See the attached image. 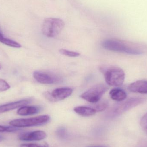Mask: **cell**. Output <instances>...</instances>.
<instances>
[{
	"label": "cell",
	"instance_id": "obj_1",
	"mask_svg": "<svg viewBox=\"0 0 147 147\" xmlns=\"http://www.w3.org/2000/svg\"><path fill=\"white\" fill-rule=\"evenodd\" d=\"M102 45L109 51L133 55H140L142 51L133 45L125 41L115 39H109L104 40Z\"/></svg>",
	"mask_w": 147,
	"mask_h": 147
},
{
	"label": "cell",
	"instance_id": "obj_2",
	"mask_svg": "<svg viewBox=\"0 0 147 147\" xmlns=\"http://www.w3.org/2000/svg\"><path fill=\"white\" fill-rule=\"evenodd\" d=\"M147 98L142 97H134L116 104L111 108L108 115L110 117L119 116L131 109L142 104L147 101Z\"/></svg>",
	"mask_w": 147,
	"mask_h": 147
},
{
	"label": "cell",
	"instance_id": "obj_3",
	"mask_svg": "<svg viewBox=\"0 0 147 147\" xmlns=\"http://www.w3.org/2000/svg\"><path fill=\"white\" fill-rule=\"evenodd\" d=\"M100 70L103 73L105 81L109 85L119 86L123 84L125 74L124 71L121 68L117 67H102Z\"/></svg>",
	"mask_w": 147,
	"mask_h": 147
},
{
	"label": "cell",
	"instance_id": "obj_4",
	"mask_svg": "<svg viewBox=\"0 0 147 147\" xmlns=\"http://www.w3.org/2000/svg\"><path fill=\"white\" fill-rule=\"evenodd\" d=\"M65 25L64 22L59 18H46L42 25V33L46 37L53 38L61 32Z\"/></svg>",
	"mask_w": 147,
	"mask_h": 147
},
{
	"label": "cell",
	"instance_id": "obj_5",
	"mask_svg": "<svg viewBox=\"0 0 147 147\" xmlns=\"http://www.w3.org/2000/svg\"><path fill=\"white\" fill-rule=\"evenodd\" d=\"M50 119L49 116L45 115L31 118L15 119L11 121L9 123L16 127H29L44 125L47 123Z\"/></svg>",
	"mask_w": 147,
	"mask_h": 147
},
{
	"label": "cell",
	"instance_id": "obj_6",
	"mask_svg": "<svg viewBox=\"0 0 147 147\" xmlns=\"http://www.w3.org/2000/svg\"><path fill=\"white\" fill-rule=\"evenodd\" d=\"M108 86L104 84L96 85L85 92L80 96L81 98L92 103L100 101L105 93L108 90Z\"/></svg>",
	"mask_w": 147,
	"mask_h": 147
},
{
	"label": "cell",
	"instance_id": "obj_7",
	"mask_svg": "<svg viewBox=\"0 0 147 147\" xmlns=\"http://www.w3.org/2000/svg\"><path fill=\"white\" fill-rule=\"evenodd\" d=\"M33 77L38 82L42 84H58L63 81L62 78L59 76L48 72L35 71L34 72Z\"/></svg>",
	"mask_w": 147,
	"mask_h": 147
},
{
	"label": "cell",
	"instance_id": "obj_8",
	"mask_svg": "<svg viewBox=\"0 0 147 147\" xmlns=\"http://www.w3.org/2000/svg\"><path fill=\"white\" fill-rule=\"evenodd\" d=\"M47 137L45 132L43 131H33L22 133L18 136V139L22 141H34L44 140Z\"/></svg>",
	"mask_w": 147,
	"mask_h": 147
},
{
	"label": "cell",
	"instance_id": "obj_9",
	"mask_svg": "<svg viewBox=\"0 0 147 147\" xmlns=\"http://www.w3.org/2000/svg\"><path fill=\"white\" fill-rule=\"evenodd\" d=\"M30 99H24L17 102H13L9 103L6 104L2 105H0V114L15 109L20 108L22 106H26L31 102Z\"/></svg>",
	"mask_w": 147,
	"mask_h": 147
},
{
	"label": "cell",
	"instance_id": "obj_10",
	"mask_svg": "<svg viewBox=\"0 0 147 147\" xmlns=\"http://www.w3.org/2000/svg\"><path fill=\"white\" fill-rule=\"evenodd\" d=\"M73 92V90L69 87L57 88L52 92V96L56 102L63 100L69 96Z\"/></svg>",
	"mask_w": 147,
	"mask_h": 147
},
{
	"label": "cell",
	"instance_id": "obj_11",
	"mask_svg": "<svg viewBox=\"0 0 147 147\" xmlns=\"http://www.w3.org/2000/svg\"><path fill=\"white\" fill-rule=\"evenodd\" d=\"M128 90L134 93L147 94V80H137L129 86Z\"/></svg>",
	"mask_w": 147,
	"mask_h": 147
},
{
	"label": "cell",
	"instance_id": "obj_12",
	"mask_svg": "<svg viewBox=\"0 0 147 147\" xmlns=\"http://www.w3.org/2000/svg\"><path fill=\"white\" fill-rule=\"evenodd\" d=\"M109 95L111 99L118 102L124 101L127 97L126 92L120 88L112 89L110 92Z\"/></svg>",
	"mask_w": 147,
	"mask_h": 147
},
{
	"label": "cell",
	"instance_id": "obj_13",
	"mask_svg": "<svg viewBox=\"0 0 147 147\" xmlns=\"http://www.w3.org/2000/svg\"><path fill=\"white\" fill-rule=\"evenodd\" d=\"M40 111V109L37 106H24L19 108L17 113L19 115H30L38 114Z\"/></svg>",
	"mask_w": 147,
	"mask_h": 147
},
{
	"label": "cell",
	"instance_id": "obj_14",
	"mask_svg": "<svg viewBox=\"0 0 147 147\" xmlns=\"http://www.w3.org/2000/svg\"><path fill=\"white\" fill-rule=\"evenodd\" d=\"M77 114L83 117H90L94 115L96 111L93 108L87 106H77L74 109Z\"/></svg>",
	"mask_w": 147,
	"mask_h": 147
},
{
	"label": "cell",
	"instance_id": "obj_15",
	"mask_svg": "<svg viewBox=\"0 0 147 147\" xmlns=\"http://www.w3.org/2000/svg\"><path fill=\"white\" fill-rule=\"evenodd\" d=\"M0 42L6 45L15 47V48H20L21 47V45L17 42L12 40L4 38L2 34L1 33V31H0Z\"/></svg>",
	"mask_w": 147,
	"mask_h": 147
},
{
	"label": "cell",
	"instance_id": "obj_16",
	"mask_svg": "<svg viewBox=\"0 0 147 147\" xmlns=\"http://www.w3.org/2000/svg\"><path fill=\"white\" fill-rule=\"evenodd\" d=\"M95 103L93 108L96 110V112H100V111H104L105 110L109 105V102L105 100Z\"/></svg>",
	"mask_w": 147,
	"mask_h": 147
},
{
	"label": "cell",
	"instance_id": "obj_17",
	"mask_svg": "<svg viewBox=\"0 0 147 147\" xmlns=\"http://www.w3.org/2000/svg\"><path fill=\"white\" fill-rule=\"evenodd\" d=\"M20 129L13 126H4L0 125V132H7V133H13L18 131Z\"/></svg>",
	"mask_w": 147,
	"mask_h": 147
},
{
	"label": "cell",
	"instance_id": "obj_18",
	"mask_svg": "<svg viewBox=\"0 0 147 147\" xmlns=\"http://www.w3.org/2000/svg\"><path fill=\"white\" fill-rule=\"evenodd\" d=\"M59 52L61 54H63V55L69 57H78L80 55L79 53L77 52L71 51H69L66 49H60L59 50Z\"/></svg>",
	"mask_w": 147,
	"mask_h": 147
},
{
	"label": "cell",
	"instance_id": "obj_19",
	"mask_svg": "<svg viewBox=\"0 0 147 147\" xmlns=\"http://www.w3.org/2000/svg\"><path fill=\"white\" fill-rule=\"evenodd\" d=\"M10 86L4 80L0 79V92L5 91L9 90Z\"/></svg>",
	"mask_w": 147,
	"mask_h": 147
},
{
	"label": "cell",
	"instance_id": "obj_20",
	"mask_svg": "<svg viewBox=\"0 0 147 147\" xmlns=\"http://www.w3.org/2000/svg\"><path fill=\"white\" fill-rule=\"evenodd\" d=\"M140 123L143 130L147 133V113L142 117Z\"/></svg>",
	"mask_w": 147,
	"mask_h": 147
},
{
	"label": "cell",
	"instance_id": "obj_21",
	"mask_svg": "<svg viewBox=\"0 0 147 147\" xmlns=\"http://www.w3.org/2000/svg\"><path fill=\"white\" fill-rule=\"evenodd\" d=\"M57 134L60 138L64 139L67 136V131L65 128H59L57 131Z\"/></svg>",
	"mask_w": 147,
	"mask_h": 147
},
{
	"label": "cell",
	"instance_id": "obj_22",
	"mask_svg": "<svg viewBox=\"0 0 147 147\" xmlns=\"http://www.w3.org/2000/svg\"><path fill=\"white\" fill-rule=\"evenodd\" d=\"M20 147H49L47 146L44 145H38V144H32V143H30V144H22L20 146Z\"/></svg>",
	"mask_w": 147,
	"mask_h": 147
},
{
	"label": "cell",
	"instance_id": "obj_23",
	"mask_svg": "<svg viewBox=\"0 0 147 147\" xmlns=\"http://www.w3.org/2000/svg\"><path fill=\"white\" fill-rule=\"evenodd\" d=\"M44 95L45 97L46 98H47V100H49L50 102H56L55 99L53 98L51 94L49 93L48 92H45V93H44Z\"/></svg>",
	"mask_w": 147,
	"mask_h": 147
},
{
	"label": "cell",
	"instance_id": "obj_24",
	"mask_svg": "<svg viewBox=\"0 0 147 147\" xmlns=\"http://www.w3.org/2000/svg\"><path fill=\"white\" fill-rule=\"evenodd\" d=\"M87 147H107L104 146H88Z\"/></svg>",
	"mask_w": 147,
	"mask_h": 147
},
{
	"label": "cell",
	"instance_id": "obj_25",
	"mask_svg": "<svg viewBox=\"0 0 147 147\" xmlns=\"http://www.w3.org/2000/svg\"><path fill=\"white\" fill-rule=\"evenodd\" d=\"M3 140V138L2 136H0V142H1V141H2Z\"/></svg>",
	"mask_w": 147,
	"mask_h": 147
},
{
	"label": "cell",
	"instance_id": "obj_26",
	"mask_svg": "<svg viewBox=\"0 0 147 147\" xmlns=\"http://www.w3.org/2000/svg\"><path fill=\"white\" fill-rule=\"evenodd\" d=\"M0 69H1V66H0Z\"/></svg>",
	"mask_w": 147,
	"mask_h": 147
}]
</instances>
